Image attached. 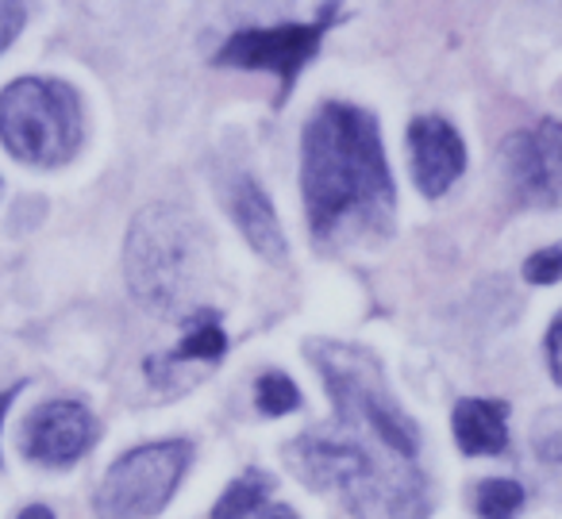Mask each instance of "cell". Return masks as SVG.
<instances>
[{"label": "cell", "mask_w": 562, "mask_h": 519, "mask_svg": "<svg viewBox=\"0 0 562 519\" xmlns=\"http://www.w3.org/2000/svg\"><path fill=\"white\" fill-rule=\"evenodd\" d=\"M336 404V419L285 447L301 485L328 493L351 519H428V477L416 465L420 427L385 385L378 358L331 339L305 342Z\"/></svg>", "instance_id": "1"}, {"label": "cell", "mask_w": 562, "mask_h": 519, "mask_svg": "<svg viewBox=\"0 0 562 519\" xmlns=\"http://www.w3.org/2000/svg\"><path fill=\"white\" fill-rule=\"evenodd\" d=\"M301 189L313 239L344 247L393 224V178L382 132L367 109L328 101L308 116L301 147Z\"/></svg>", "instance_id": "2"}, {"label": "cell", "mask_w": 562, "mask_h": 519, "mask_svg": "<svg viewBox=\"0 0 562 519\" xmlns=\"http://www.w3.org/2000/svg\"><path fill=\"white\" fill-rule=\"evenodd\" d=\"M255 400L262 416H285V411H293L301 404V393L285 373H262L255 388Z\"/></svg>", "instance_id": "15"}, {"label": "cell", "mask_w": 562, "mask_h": 519, "mask_svg": "<svg viewBox=\"0 0 562 519\" xmlns=\"http://www.w3.org/2000/svg\"><path fill=\"white\" fill-rule=\"evenodd\" d=\"M224 350H227V335H224V327H220L216 312H201V316L189 319L186 339L178 342L173 358H178V362H189V358H204V362H212V358H220Z\"/></svg>", "instance_id": "13"}, {"label": "cell", "mask_w": 562, "mask_h": 519, "mask_svg": "<svg viewBox=\"0 0 562 519\" xmlns=\"http://www.w3.org/2000/svg\"><path fill=\"white\" fill-rule=\"evenodd\" d=\"M81 101L66 81L20 78L0 93V139L27 166H63L81 147Z\"/></svg>", "instance_id": "4"}, {"label": "cell", "mask_w": 562, "mask_h": 519, "mask_svg": "<svg viewBox=\"0 0 562 519\" xmlns=\"http://www.w3.org/2000/svg\"><path fill=\"white\" fill-rule=\"evenodd\" d=\"M505 173L524 204H562V124L543 120L505 143Z\"/></svg>", "instance_id": "7"}, {"label": "cell", "mask_w": 562, "mask_h": 519, "mask_svg": "<svg viewBox=\"0 0 562 519\" xmlns=\"http://www.w3.org/2000/svg\"><path fill=\"white\" fill-rule=\"evenodd\" d=\"M201 224L173 204L139 212L127 235V281L150 308H178L201 273Z\"/></svg>", "instance_id": "3"}, {"label": "cell", "mask_w": 562, "mask_h": 519, "mask_svg": "<svg viewBox=\"0 0 562 519\" xmlns=\"http://www.w3.org/2000/svg\"><path fill=\"white\" fill-rule=\"evenodd\" d=\"M474 508L482 519H513L524 508V488L516 481L505 477H490L477 485L474 493Z\"/></svg>", "instance_id": "14"}, {"label": "cell", "mask_w": 562, "mask_h": 519, "mask_svg": "<svg viewBox=\"0 0 562 519\" xmlns=\"http://www.w3.org/2000/svg\"><path fill=\"white\" fill-rule=\"evenodd\" d=\"M547 362H551V373L562 381V316L554 319V327L547 331Z\"/></svg>", "instance_id": "19"}, {"label": "cell", "mask_w": 562, "mask_h": 519, "mask_svg": "<svg viewBox=\"0 0 562 519\" xmlns=\"http://www.w3.org/2000/svg\"><path fill=\"white\" fill-rule=\"evenodd\" d=\"M258 519H297V511H290L285 504H266V508L258 511Z\"/></svg>", "instance_id": "20"}, {"label": "cell", "mask_w": 562, "mask_h": 519, "mask_svg": "<svg viewBox=\"0 0 562 519\" xmlns=\"http://www.w3.org/2000/svg\"><path fill=\"white\" fill-rule=\"evenodd\" d=\"M193 447L186 439L147 442V447L127 450L112 462L97 488V511L101 519H150L170 504L173 488L181 485Z\"/></svg>", "instance_id": "5"}, {"label": "cell", "mask_w": 562, "mask_h": 519, "mask_svg": "<svg viewBox=\"0 0 562 519\" xmlns=\"http://www.w3.org/2000/svg\"><path fill=\"white\" fill-rule=\"evenodd\" d=\"M27 24V9L24 4H9V0H0V55L9 50V43L24 32Z\"/></svg>", "instance_id": "18"}, {"label": "cell", "mask_w": 562, "mask_h": 519, "mask_svg": "<svg viewBox=\"0 0 562 519\" xmlns=\"http://www.w3.org/2000/svg\"><path fill=\"white\" fill-rule=\"evenodd\" d=\"M224 208L232 212L235 227L247 235V242L266 262H285V235H281L278 212H273L266 189L250 173H232L224 185Z\"/></svg>", "instance_id": "10"}, {"label": "cell", "mask_w": 562, "mask_h": 519, "mask_svg": "<svg viewBox=\"0 0 562 519\" xmlns=\"http://www.w3.org/2000/svg\"><path fill=\"white\" fill-rule=\"evenodd\" d=\"M531 447L547 462H562V408H547L531 427Z\"/></svg>", "instance_id": "16"}, {"label": "cell", "mask_w": 562, "mask_h": 519, "mask_svg": "<svg viewBox=\"0 0 562 519\" xmlns=\"http://www.w3.org/2000/svg\"><path fill=\"white\" fill-rule=\"evenodd\" d=\"M408 155L413 178L424 196H443L467 170V147L443 116H416L408 124Z\"/></svg>", "instance_id": "9"}, {"label": "cell", "mask_w": 562, "mask_h": 519, "mask_svg": "<svg viewBox=\"0 0 562 519\" xmlns=\"http://www.w3.org/2000/svg\"><path fill=\"white\" fill-rule=\"evenodd\" d=\"M454 439L462 454H501L508 447V404L501 400H459L454 404Z\"/></svg>", "instance_id": "11"}, {"label": "cell", "mask_w": 562, "mask_h": 519, "mask_svg": "<svg viewBox=\"0 0 562 519\" xmlns=\"http://www.w3.org/2000/svg\"><path fill=\"white\" fill-rule=\"evenodd\" d=\"M20 388H24V385H20V381H16V385H12V388H4V393H0V424H4V411H9V404L16 400Z\"/></svg>", "instance_id": "22"}, {"label": "cell", "mask_w": 562, "mask_h": 519, "mask_svg": "<svg viewBox=\"0 0 562 519\" xmlns=\"http://www.w3.org/2000/svg\"><path fill=\"white\" fill-rule=\"evenodd\" d=\"M273 488V477L266 470H247L224 488V496L216 500L212 508V519H247V516H258L266 508V496Z\"/></svg>", "instance_id": "12"}, {"label": "cell", "mask_w": 562, "mask_h": 519, "mask_svg": "<svg viewBox=\"0 0 562 519\" xmlns=\"http://www.w3.org/2000/svg\"><path fill=\"white\" fill-rule=\"evenodd\" d=\"M331 16L316 20V24H281V27H250L239 32L220 47V66H239V70H266L281 81V93L293 89L297 74L305 70L308 58L321 50L324 27Z\"/></svg>", "instance_id": "6"}, {"label": "cell", "mask_w": 562, "mask_h": 519, "mask_svg": "<svg viewBox=\"0 0 562 519\" xmlns=\"http://www.w3.org/2000/svg\"><path fill=\"white\" fill-rule=\"evenodd\" d=\"M20 519H55V511H50L47 504H27V508L20 511Z\"/></svg>", "instance_id": "21"}, {"label": "cell", "mask_w": 562, "mask_h": 519, "mask_svg": "<svg viewBox=\"0 0 562 519\" xmlns=\"http://www.w3.org/2000/svg\"><path fill=\"white\" fill-rule=\"evenodd\" d=\"M97 442V419L78 400H50L24 424V458L47 470H66Z\"/></svg>", "instance_id": "8"}, {"label": "cell", "mask_w": 562, "mask_h": 519, "mask_svg": "<svg viewBox=\"0 0 562 519\" xmlns=\"http://www.w3.org/2000/svg\"><path fill=\"white\" fill-rule=\"evenodd\" d=\"M524 278H528L531 285H554V281H562V242L536 250V255L524 262Z\"/></svg>", "instance_id": "17"}]
</instances>
